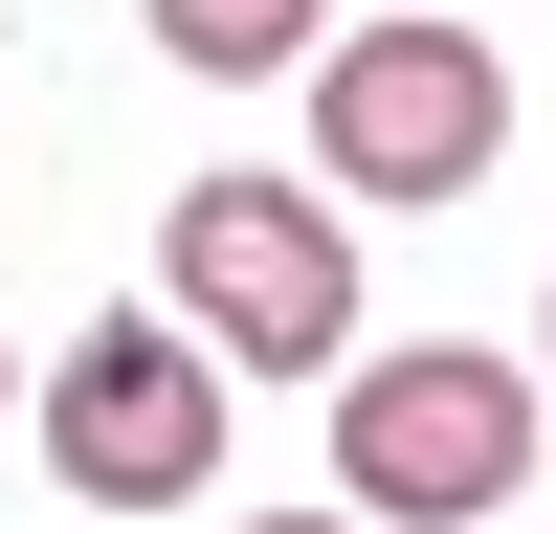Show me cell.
I'll return each mask as SVG.
<instances>
[{
	"mask_svg": "<svg viewBox=\"0 0 556 534\" xmlns=\"http://www.w3.org/2000/svg\"><path fill=\"white\" fill-rule=\"evenodd\" d=\"M534 423H556L534 356H468V334L334 356V512H379V534H490V512L534 490Z\"/></svg>",
	"mask_w": 556,
	"mask_h": 534,
	"instance_id": "6da1fadb",
	"label": "cell"
},
{
	"mask_svg": "<svg viewBox=\"0 0 556 534\" xmlns=\"http://www.w3.org/2000/svg\"><path fill=\"white\" fill-rule=\"evenodd\" d=\"M490 156H513V67H490L468 0L312 44V178H334V201H468Z\"/></svg>",
	"mask_w": 556,
	"mask_h": 534,
	"instance_id": "7a4b0ae2",
	"label": "cell"
},
{
	"mask_svg": "<svg viewBox=\"0 0 556 534\" xmlns=\"http://www.w3.org/2000/svg\"><path fill=\"white\" fill-rule=\"evenodd\" d=\"M156 290L201 312L245 379H334L356 356V201H312V178H201V201L156 223Z\"/></svg>",
	"mask_w": 556,
	"mask_h": 534,
	"instance_id": "3957f363",
	"label": "cell"
},
{
	"mask_svg": "<svg viewBox=\"0 0 556 534\" xmlns=\"http://www.w3.org/2000/svg\"><path fill=\"white\" fill-rule=\"evenodd\" d=\"M45 490H89V512H178V490L223 468V334L201 312H89L67 356H45Z\"/></svg>",
	"mask_w": 556,
	"mask_h": 534,
	"instance_id": "277c9868",
	"label": "cell"
},
{
	"mask_svg": "<svg viewBox=\"0 0 556 534\" xmlns=\"http://www.w3.org/2000/svg\"><path fill=\"white\" fill-rule=\"evenodd\" d=\"M134 23H156V67L267 89V67H312V44H334V0H134Z\"/></svg>",
	"mask_w": 556,
	"mask_h": 534,
	"instance_id": "5b68a950",
	"label": "cell"
},
{
	"mask_svg": "<svg viewBox=\"0 0 556 534\" xmlns=\"http://www.w3.org/2000/svg\"><path fill=\"white\" fill-rule=\"evenodd\" d=\"M245 534H379V512H245Z\"/></svg>",
	"mask_w": 556,
	"mask_h": 534,
	"instance_id": "8992f818",
	"label": "cell"
},
{
	"mask_svg": "<svg viewBox=\"0 0 556 534\" xmlns=\"http://www.w3.org/2000/svg\"><path fill=\"white\" fill-rule=\"evenodd\" d=\"M23 400H45V379H23V356H0V423H23Z\"/></svg>",
	"mask_w": 556,
	"mask_h": 534,
	"instance_id": "52a82bcc",
	"label": "cell"
},
{
	"mask_svg": "<svg viewBox=\"0 0 556 534\" xmlns=\"http://www.w3.org/2000/svg\"><path fill=\"white\" fill-rule=\"evenodd\" d=\"M534 379H556V334H534Z\"/></svg>",
	"mask_w": 556,
	"mask_h": 534,
	"instance_id": "ba28073f",
	"label": "cell"
}]
</instances>
